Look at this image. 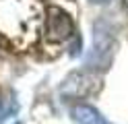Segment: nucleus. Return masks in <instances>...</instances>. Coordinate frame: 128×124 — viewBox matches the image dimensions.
<instances>
[{
  "label": "nucleus",
  "mask_w": 128,
  "mask_h": 124,
  "mask_svg": "<svg viewBox=\"0 0 128 124\" xmlns=\"http://www.w3.org/2000/svg\"><path fill=\"white\" fill-rule=\"evenodd\" d=\"M116 50V35L108 19H97L93 23L91 52L85 58V66L95 70H108Z\"/></svg>",
  "instance_id": "nucleus-1"
},
{
  "label": "nucleus",
  "mask_w": 128,
  "mask_h": 124,
  "mask_svg": "<svg viewBox=\"0 0 128 124\" xmlns=\"http://www.w3.org/2000/svg\"><path fill=\"white\" fill-rule=\"evenodd\" d=\"M74 33V21L64 8L50 6L46 17V35L52 41H66Z\"/></svg>",
  "instance_id": "nucleus-2"
},
{
  "label": "nucleus",
  "mask_w": 128,
  "mask_h": 124,
  "mask_svg": "<svg viewBox=\"0 0 128 124\" xmlns=\"http://www.w3.org/2000/svg\"><path fill=\"white\" fill-rule=\"evenodd\" d=\"M70 116L76 124H110V120L103 116L95 105L89 103H76L70 107Z\"/></svg>",
  "instance_id": "nucleus-3"
},
{
  "label": "nucleus",
  "mask_w": 128,
  "mask_h": 124,
  "mask_svg": "<svg viewBox=\"0 0 128 124\" xmlns=\"http://www.w3.org/2000/svg\"><path fill=\"white\" fill-rule=\"evenodd\" d=\"M17 112H19V103L14 101V99H4V97H0V124L6 122L10 116H14Z\"/></svg>",
  "instance_id": "nucleus-4"
},
{
  "label": "nucleus",
  "mask_w": 128,
  "mask_h": 124,
  "mask_svg": "<svg viewBox=\"0 0 128 124\" xmlns=\"http://www.w3.org/2000/svg\"><path fill=\"white\" fill-rule=\"evenodd\" d=\"M91 2H95V4H101V2H108V0H91Z\"/></svg>",
  "instance_id": "nucleus-5"
},
{
  "label": "nucleus",
  "mask_w": 128,
  "mask_h": 124,
  "mask_svg": "<svg viewBox=\"0 0 128 124\" xmlns=\"http://www.w3.org/2000/svg\"><path fill=\"white\" fill-rule=\"evenodd\" d=\"M124 6H128V0H124Z\"/></svg>",
  "instance_id": "nucleus-6"
}]
</instances>
